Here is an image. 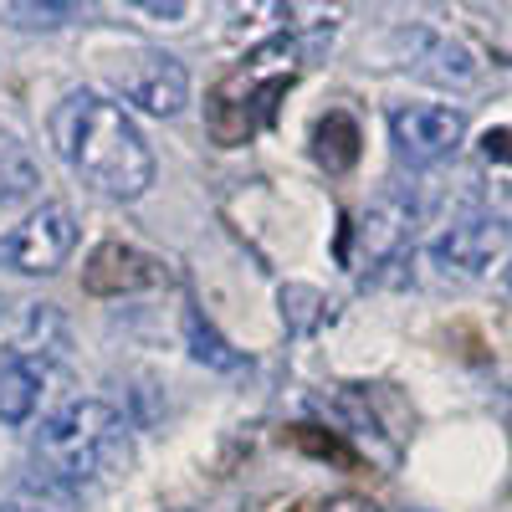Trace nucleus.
Returning a JSON list of instances; mask_svg holds the SVG:
<instances>
[{"label":"nucleus","instance_id":"obj_10","mask_svg":"<svg viewBox=\"0 0 512 512\" xmlns=\"http://www.w3.org/2000/svg\"><path fill=\"white\" fill-rule=\"evenodd\" d=\"M164 282V262L139 246H123V241H103L88 267H82V292L93 297H123V292H144Z\"/></svg>","mask_w":512,"mask_h":512},{"label":"nucleus","instance_id":"obj_18","mask_svg":"<svg viewBox=\"0 0 512 512\" xmlns=\"http://www.w3.org/2000/svg\"><path fill=\"white\" fill-rule=\"evenodd\" d=\"M502 287H507V297H512V262H507V272H502Z\"/></svg>","mask_w":512,"mask_h":512},{"label":"nucleus","instance_id":"obj_15","mask_svg":"<svg viewBox=\"0 0 512 512\" xmlns=\"http://www.w3.org/2000/svg\"><path fill=\"white\" fill-rule=\"evenodd\" d=\"M482 154L492 164H512V128H487V134H482Z\"/></svg>","mask_w":512,"mask_h":512},{"label":"nucleus","instance_id":"obj_4","mask_svg":"<svg viewBox=\"0 0 512 512\" xmlns=\"http://www.w3.org/2000/svg\"><path fill=\"white\" fill-rule=\"evenodd\" d=\"M390 57H395L405 72L436 82V88H456V93L482 88V57L466 47L461 36H451V31H441V26H425V21L395 26V31H390Z\"/></svg>","mask_w":512,"mask_h":512},{"label":"nucleus","instance_id":"obj_7","mask_svg":"<svg viewBox=\"0 0 512 512\" xmlns=\"http://www.w3.org/2000/svg\"><path fill=\"white\" fill-rule=\"evenodd\" d=\"M420 226V195L410 185H390L379 190L364 210H359V226H354V246H349V267L359 272H379L390 267L395 256L410 246Z\"/></svg>","mask_w":512,"mask_h":512},{"label":"nucleus","instance_id":"obj_6","mask_svg":"<svg viewBox=\"0 0 512 512\" xmlns=\"http://www.w3.org/2000/svg\"><path fill=\"white\" fill-rule=\"evenodd\" d=\"M77 246V216L67 200H47L31 216L0 236V267H11L21 277H52Z\"/></svg>","mask_w":512,"mask_h":512},{"label":"nucleus","instance_id":"obj_1","mask_svg":"<svg viewBox=\"0 0 512 512\" xmlns=\"http://www.w3.org/2000/svg\"><path fill=\"white\" fill-rule=\"evenodd\" d=\"M47 134L57 159L72 169V175L108 195V200H139L154 185V149L139 134V123L128 118L123 103L88 93V88H72L52 118H47Z\"/></svg>","mask_w":512,"mask_h":512},{"label":"nucleus","instance_id":"obj_14","mask_svg":"<svg viewBox=\"0 0 512 512\" xmlns=\"http://www.w3.org/2000/svg\"><path fill=\"white\" fill-rule=\"evenodd\" d=\"M21 26H62L72 16V6H16Z\"/></svg>","mask_w":512,"mask_h":512},{"label":"nucleus","instance_id":"obj_8","mask_svg":"<svg viewBox=\"0 0 512 512\" xmlns=\"http://www.w3.org/2000/svg\"><path fill=\"white\" fill-rule=\"evenodd\" d=\"M466 139V113L451 103H400L390 113V144L400 164L410 169H431L446 154H456Z\"/></svg>","mask_w":512,"mask_h":512},{"label":"nucleus","instance_id":"obj_9","mask_svg":"<svg viewBox=\"0 0 512 512\" xmlns=\"http://www.w3.org/2000/svg\"><path fill=\"white\" fill-rule=\"evenodd\" d=\"M287 82H292V77H272V82H262V88H251V82L241 77V82H226V88H216V98H210V108H205L210 139H216L221 149L246 144L256 123H272V118H277V98L287 93Z\"/></svg>","mask_w":512,"mask_h":512},{"label":"nucleus","instance_id":"obj_5","mask_svg":"<svg viewBox=\"0 0 512 512\" xmlns=\"http://www.w3.org/2000/svg\"><path fill=\"white\" fill-rule=\"evenodd\" d=\"M108 82L123 103H134L154 118H175L190 103V72L180 57L154 52V47H134L108 57Z\"/></svg>","mask_w":512,"mask_h":512},{"label":"nucleus","instance_id":"obj_2","mask_svg":"<svg viewBox=\"0 0 512 512\" xmlns=\"http://www.w3.org/2000/svg\"><path fill=\"white\" fill-rule=\"evenodd\" d=\"M128 420L108 400H67L41 420V431L31 441V466L47 492L62 497H88L98 487H113L128 477Z\"/></svg>","mask_w":512,"mask_h":512},{"label":"nucleus","instance_id":"obj_13","mask_svg":"<svg viewBox=\"0 0 512 512\" xmlns=\"http://www.w3.org/2000/svg\"><path fill=\"white\" fill-rule=\"evenodd\" d=\"M185 344H190V359L205 364V369H221V374L241 369V354H236V349H231L226 338L210 328L200 313H185Z\"/></svg>","mask_w":512,"mask_h":512},{"label":"nucleus","instance_id":"obj_17","mask_svg":"<svg viewBox=\"0 0 512 512\" xmlns=\"http://www.w3.org/2000/svg\"><path fill=\"white\" fill-rule=\"evenodd\" d=\"M323 512H384V507L369 502V497H359V492H338V497L323 502Z\"/></svg>","mask_w":512,"mask_h":512},{"label":"nucleus","instance_id":"obj_11","mask_svg":"<svg viewBox=\"0 0 512 512\" xmlns=\"http://www.w3.org/2000/svg\"><path fill=\"white\" fill-rule=\"evenodd\" d=\"M47 390V364L41 359H0V425H26Z\"/></svg>","mask_w":512,"mask_h":512},{"label":"nucleus","instance_id":"obj_3","mask_svg":"<svg viewBox=\"0 0 512 512\" xmlns=\"http://www.w3.org/2000/svg\"><path fill=\"white\" fill-rule=\"evenodd\" d=\"M512 246V221L507 210L492 205H461L456 216L420 246V267L436 282H477L487 267Z\"/></svg>","mask_w":512,"mask_h":512},{"label":"nucleus","instance_id":"obj_12","mask_svg":"<svg viewBox=\"0 0 512 512\" xmlns=\"http://www.w3.org/2000/svg\"><path fill=\"white\" fill-rule=\"evenodd\" d=\"M359 144H364V134H359V123H354L349 113H328V118L313 128V159L328 169V175H344V169H354V164H359Z\"/></svg>","mask_w":512,"mask_h":512},{"label":"nucleus","instance_id":"obj_16","mask_svg":"<svg viewBox=\"0 0 512 512\" xmlns=\"http://www.w3.org/2000/svg\"><path fill=\"white\" fill-rule=\"evenodd\" d=\"M16 328H21V303H11L6 292H0V344L16 349Z\"/></svg>","mask_w":512,"mask_h":512},{"label":"nucleus","instance_id":"obj_19","mask_svg":"<svg viewBox=\"0 0 512 512\" xmlns=\"http://www.w3.org/2000/svg\"><path fill=\"white\" fill-rule=\"evenodd\" d=\"M0 512H36V507H0Z\"/></svg>","mask_w":512,"mask_h":512}]
</instances>
